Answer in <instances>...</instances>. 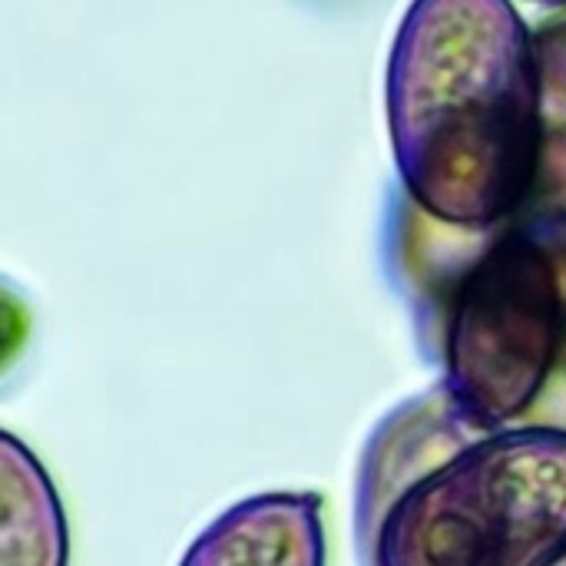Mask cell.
Wrapping results in <instances>:
<instances>
[{
  "label": "cell",
  "mask_w": 566,
  "mask_h": 566,
  "mask_svg": "<svg viewBox=\"0 0 566 566\" xmlns=\"http://www.w3.org/2000/svg\"><path fill=\"white\" fill-rule=\"evenodd\" d=\"M388 129L415 209L454 229L511 222L537 179L547 106L514 0H415L388 60Z\"/></svg>",
  "instance_id": "obj_1"
},
{
  "label": "cell",
  "mask_w": 566,
  "mask_h": 566,
  "mask_svg": "<svg viewBox=\"0 0 566 566\" xmlns=\"http://www.w3.org/2000/svg\"><path fill=\"white\" fill-rule=\"evenodd\" d=\"M358 541L368 566H560L566 428L481 431L441 385L368 444Z\"/></svg>",
  "instance_id": "obj_2"
},
{
  "label": "cell",
  "mask_w": 566,
  "mask_h": 566,
  "mask_svg": "<svg viewBox=\"0 0 566 566\" xmlns=\"http://www.w3.org/2000/svg\"><path fill=\"white\" fill-rule=\"evenodd\" d=\"M451 259L424 289H441L444 391L458 415L507 428L551 385L566 345V265L534 232L454 229Z\"/></svg>",
  "instance_id": "obj_3"
},
{
  "label": "cell",
  "mask_w": 566,
  "mask_h": 566,
  "mask_svg": "<svg viewBox=\"0 0 566 566\" xmlns=\"http://www.w3.org/2000/svg\"><path fill=\"white\" fill-rule=\"evenodd\" d=\"M179 566H325V521L315 494H259L219 514Z\"/></svg>",
  "instance_id": "obj_4"
},
{
  "label": "cell",
  "mask_w": 566,
  "mask_h": 566,
  "mask_svg": "<svg viewBox=\"0 0 566 566\" xmlns=\"http://www.w3.org/2000/svg\"><path fill=\"white\" fill-rule=\"evenodd\" d=\"M70 534L56 488L33 451L0 438V566H66Z\"/></svg>",
  "instance_id": "obj_5"
},
{
  "label": "cell",
  "mask_w": 566,
  "mask_h": 566,
  "mask_svg": "<svg viewBox=\"0 0 566 566\" xmlns=\"http://www.w3.org/2000/svg\"><path fill=\"white\" fill-rule=\"evenodd\" d=\"M511 222L534 232L566 265V123L547 119V139L534 189Z\"/></svg>",
  "instance_id": "obj_6"
},
{
  "label": "cell",
  "mask_w": 566,
  "mask_h": 566,
  "mask_svg": "<svg viewBox=\"0 0 566 566\" xmlns=\"http://www.w3.org/2000/svg\"><path fill=\"white\" fill-rule=\"evenodd\" d=\"M534 46H537L547 119L566 123V7H560L554 17L541 20V27L534 30Z\"/></svg>",
  "instance_id": "obj_7"
},
{
  "label": "cell",
  "mask_w": 566,
  "mask_h": 566,
  "mask_svg": "<svg viewBox=\"0 0 566 566\" xmlns=\"http://www.w3.org/2000/svg\"><path fill=\"white\" fill-rule=\"evenodd\" d=\"M537 3H547V7H566V0H537Z\"/></svg>",
  "instance_id": "obj_8"
}]
</instances>
